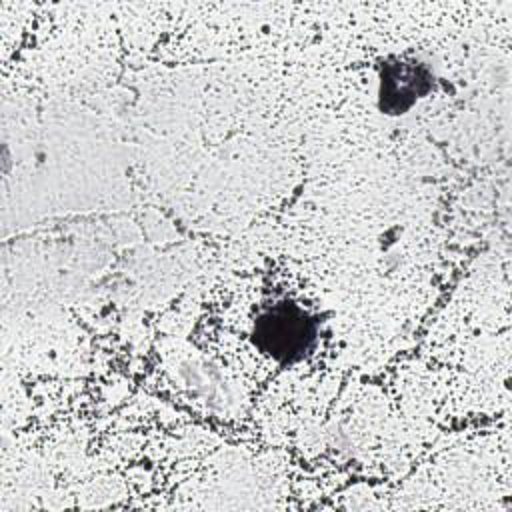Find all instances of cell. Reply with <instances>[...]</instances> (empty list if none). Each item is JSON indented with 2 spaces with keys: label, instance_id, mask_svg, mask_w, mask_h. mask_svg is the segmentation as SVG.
I'll use <instances>...</instances> for the list:
<instances>
[{
  "label": "cell",
  "instance_id": "6da1fadb",
  "mask_svg": "<svg viewBox=\"0 0 512 512\" xmlns=\"http://www.w3.org/2000/svg\"><path fill=\"white\" fill-rule=\"evenodd\" d=\"M314 320L294 304H276L256 322L258 346L276 360H294L314 338Z\"/></svg>",
  "mask_w": 512,
  "mask_h": 512
},
{
  "label": "cell",
  "instance_id": "7a4b0ae2",
  "mask_svg": "<svg viewBox=\"0 0 512 512\" xmlns=\"http://www.w3.org/2000/svg\"><path fill=\"white\" fill-rule=\"evenodd\" d=\"M180 376L194 396L208 402L210 408L226 410L232 404V394L220 378L218 370L206 360L186 358L180 362Z\"/></svg>",
  "mask_w": 512,
  "mask_h": 512
}]
</instances>
